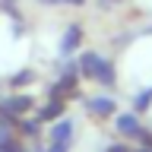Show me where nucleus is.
<instances>
[{"instance_id":"7","label":"nucleus","mask_w":152,"mask_h":152,"mask_svg":"<svg viewBox=\"0 0 152 152\" xmlns=\"http://www.w3.org/2000/svg\"><path fill=\"white\" fill-rule=\"evenodd\" d=\"M0 152H26L16 136H10V130H0Z\"/></svg>"},{"instance_id":"2","label":"nucleus","mask_w":152,"mask_h":152,"mask_svg":"<svg viewBox=\"0 0 152 152\" xmlns=\"http://www.w3.org/2000/svg\"><path fill=\"white\" fill-rule=\"evenodd\" d=\"M0 108L10 114H16V117H22V114H28L32 108H35V102H32V95H13V98H7V102H0Z\"/></svg>"},{"instance_id":"1","label":"nucleus","mask_w":152,"mask_h":152,"mask_svg":"<svg viewBox=\"0 0 152 152\" xmlns=\"http://www.w3.org/2000/svg\"><path fill=\"white\" fill-rule=\"evenodd\" d=\"M79 73L86 76V79H95V83L102 86H114V66L108 57H98L95 51H86L83 57H79Z\"/></svg>"},{"instance_id":"5","label":"nucleus","mask_w":152,"mask_h":152,"mask_svg":"<svg viewBox=\"0 0 152 152\" xmlns=\"http://www.w3.org/2000/svg\"><path fill=\"white\" fill-rule=\"evenodd\" d=\"M79 41H83V28H79V26H70L64 32V38H60V54H70Z\"/></svg>"},{"instance_id":"4","label":"nucleus","mask_w":152,"mask_h":152,"mask_svg":"<svg viewBox=\"0 0 152 152\" xmlns=\"http://www.w3.org/2000/svg\"><path fill=\"white\" fill-rule=\"evenodd\" d=\"M117 133L121 136H140V121H136V114H121L117 117Z\"/></svg>"},{"instance_id":"3","label":"nucleus","mask_w":152,"mask_h":152,"mask_svg":"<svg viewBox=\"0 0 152 152\" xmlns=\"http://www.w3.org/2000/svg\"><path fill=\"white\" fill-rule=\"evenodd\" d=\"M86 108H89V114H95V117H111L117 104H114V98H104L102 95V98H89Z\"/></svg>"},{"instance_id":"8","label":"nucleus","mask_w":152,"mask_h":152,"mask_svg":"<svg viewBox=\"0 0 152 152\" xmlns=\"http://www.w3.org/2000/svg\"><path fill=\"white\" fill-rule=\"evenodd\" d=\"M32 76H35L32 70H22V73H16L13 79H10V86H13V89H22V86H28V83H32Z\"/></svg>"},{"instance_id":"6","label":"nucleus","mask_w":152,"mask_h":152,"mask_svg":"<svg viewBox=\"0 0 152 152\" xmlns=\"http://www.w3.org/2000/svg\"><path fill=\"white\" fill-rule=\"evenodd\" d=\"M64 114V102H57V98H51V102L38 111V121H54V117H60Z\"/></svg>"}]
</instances>
